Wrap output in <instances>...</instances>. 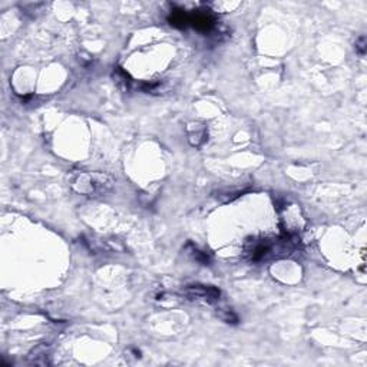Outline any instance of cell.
Returning <instances> with one entry per match:
<instances>
[{
	"label": "cell",
	"instance_id": "cell-1",
	"mask_svg": "<svg viewBox=\"0 0 367 367\" xmlns=\"http://www.w3.org/2000/svg\"><path fill=\"white\" fill-rule=\"evenodd\" d=\"M72 187L80 195L100 197L112 189L114 180H112V177L103 174V172H86V174H80L75 180Z\"/></svg>",
	"mask_w": 367,
	"mask_h": 367
},
{
	"label": "cell",
	"instance_id": "cell-2",
	"mask_svg": "<svg viewBox=\"0 0 367 367\" xmlns=\"http://www.w3.org/2000/svg\"><path fill=\"white\" fill-rule=\"evenodd\" d=\"M182 294L191 299V300H204L207 303H215L220 299V290L213 287V286H200V284H194V286H187L182 290Z\"/></svg>",
	"mask_w": 367,
	"mask_h": 367
},
{
	"label": "cell",
	"instance_id": "cell-3",
	"mask_svg": "<svg viewBox=\"0 0 367 367\" xmlns=\"http://www.w3.org/2000/svg\"><path fill=\"white\" fill-rule=\"evenodd\" d=\"M194 127H195L194 128V131L191 128H188L189 142H191V145H194V147L200 148L202 147V145L205 144V141H207V129H205V127H198V124H195Z\"/></svg>",
	"mask_w": 367,
	"mask_h": 367
},
{
	"label": "cell",
	"instance_id": "cell-4",
	"mask_svg": "<svg viewBox=\"0 0 367 367\" xmlns=\"http://www.w3.org/2000/svg\"><path fill=\"white\" fill-rule=\"evenodd\" d=\"M220 317L224 321H227V323H237V321H238V317H237V314L233 313L231 310H225L224 313L221 311Z\"/></svg>",
	"mask_w": 367,
	"mask_h": 367
},
{
	"label": "cell",
	"instance_id": "cell-5",
	"mask_svg": "<svg viewBox=\"0 0 367 367\" xmlns=\"http://www.w3.org/2000/svg\"><path fill=\"white\" fill-rule=\"evenodd\" d=\"M364 45H366V38L361 36L360 39H359V42H357V46H356V49H357L361 55L364 54V50H366V49H364Z\"/></svg>",
	"mask_w": 367,
	"mask_h": 367
}]
</instances>
